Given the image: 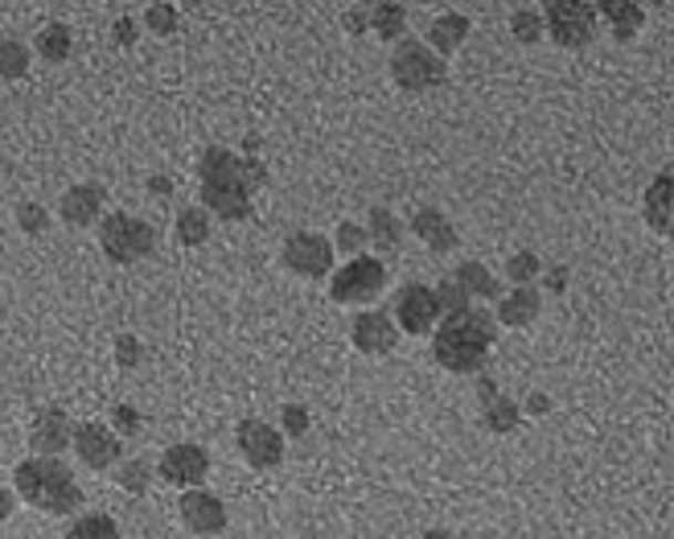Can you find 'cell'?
Instances as JSON below:
<instances>
[{"label": "cell", "mask_w": 674, "mask_h": 539, "mask_svg": "<svg viewBox=\"0 0 674 539\" xmlns=\"http://www.w3.org/2000/svg\"><path fill=\"white\" fill-rule=\"evenodd\" d=\"M502 277L515 284V289H531L535 280L543 277V263H539V256L535 251H515L510 260H506Z\"/></svg>", "instance_id": "4dcf8cb0"}, {"label": "cell", "mask_w": 674, "mask_h": 539, "mask_svg": "<svg viewBox=\"0 0 674 539\" xmlns=\"http://www.w3.org/2000/svg\"><path fill=\"white\" fill-rule=\"evenodd\" d=\"M432 292H436V301H440V313H457V309H469V305H474V301H469V292L460 289V284H457L453 277H445Z\"/></svg>", "instance_id": "d590c367"}, {"label": "cell", "mask_w": 674, "mask_h": 539, "mask_svg": "<svg viewBox=\"0 0 674 539\" xmlns=\"http://www.w3.org/2000/svg\"><path fill=\"white\" fill-rule=\"evenodd\" d=\"M481 424H486L494 437H506V433H515L518 424H522V404H515L510 395H489L486 404H481Z\"/></svg>", "instance_id": "cb8c5ba5"}, {"label": "cell", "mask_w": 674, "mask_h": 539, "mask_svg": "<svg viewBox=\"0 0 674 539\" xmlns=\"http://www.w3.org/2000/svg\"><path fill=\"white\" fill-rule=\"evenodd\" d=\"M642 210H646L650 231L671 235V169H662V174L654 177V182H650Z\"/></svg>", "instance_id": "7402d4cb"}, {"label": "cell", "mask_w": 674, "mask_h": 539, "mask_svg": "<svg viewBox=\"0 0 674 539\" xmlns=\"http://www.w3.org/2000/svg\"><path fill=\"white\" fill-rule=\"evenodd\" d=\"M387 289V263L374 256H354L330 272V297L338 305H371Z\"/></svg>", "instance_id": "5b68a950"}, {"label": "cell", "mask_w": 674, "mask_h": 539, "mask_svg": "<svg viewBox=\"0 0 674 539\" xmlns=\"http://www.w3.org/2000/svg\"><path fill=\"white\" fill-rule=\"evenodd\" d=\"M71 449L86 469H100V474H103V469L120 466V457H124V440L112 433V424L83 421V424H74Z\"/></svg>", "instance_id": "7c38bea8"}, {"label": "cell", "mask_w": 674, "mask_h": 539, "mask_svg": "<svg viewBox=\"0 0 674 539\" xmlns=\"http://www.w3.org/2000/svg\"><path fill=\"white\" fill-rule=\"evenodd\" d=\"M235 449H239V457H243L247 466L263 474V469L284 466L288 440L276 424L259 421V416H247V421H239V428H235Z\"/></svg>", "instance_id": "ba28073f"}, {"label": "cell", "mask_w": 674, "mask_h": 539, "mask_svg": "<svg viewBox=\"0 0 674 539\" xmlns=\"http://www.w3.org/2000/svg\"><path fill=\"white\" fill-rule=\"evenodd\" d=\"M13 490L17 498H25L29 507L45 510V515H74L83 507L79 481L58 457H25L13 469Z\"/></svg>", "instance_id": "3957f363"}, {"label": "cell", "mask_w": 674, "mask_h": 539, "mask_svg": "<svg viewBox=\"0 0 674 539\" xmlns=\"http://www.w3.org/2000/svg\"><path fill=\"white\" fill-rule=\"evenodd\" d=\"M445 318L440 313V301H436V292L428 289V284H403L400 292H395V301H391V321H395V330H403V334L412 338H424L436 330V321Z\"/></svg>", "instance_id": "9c48e42d"}, {"label": "cell", "mask_w": 674, "mask_h": 539, "mask_svg": "<svg viewBox=\"0 0 674 539\" xmlns=\"http://www.w3.org/2000/svg\"><path fill=\"white\" fill-rule=\"evenodd\" d=\"M74 440V421L62 408H42L33 416V428H29V449L33 457H58L66 453Z\"/></svg>", "instance_id": "2e32d148"}, {"label": "cell", "mask_w": 674, "mask_h": 539, "mask_svg": "<svg viewBox=\"0 0 674 539\" xmlns=\"http://www.w3.org/2000/svg\"><path fill=\"white\" fill-rule=\"evenodd\" d=\"M173 235H177L182 248H201V243L210 239V215H206L198 203L182 206V210H177V222H173Z\"/></svg>", "instance_id": "d4e9b609"}, {"label": "cell", "mask_w": 674, "mask_h": 539, "mask_svg": "<svg viewBox=\"0 0 674 539\" xmlns=\"http://www.w3.org/2000/svg\"><path fill=\"white\" fill-rule=\"evenodd\" d=\"M342 25H345V33H354V38H359V33H366V30H371V9L350 4V9H345V17H342Z\"/></svg>", "instance_id": "f35d334b"}, {"label": "cell", "mask_w": 674, "mask_h": 539, "mask_svg": "<svg viewBox=\"0 0 674 539\" xmlns=\"http://www.w3.org/2000/svg\"><path fill=\"white\" fill-rule=\"evenodd\" d=\"M412 231H416L419 243L428 251H436V256H448V251L457 248V227H453L445 210H436V206H419L416 219H412Z\"/></svg>", "instance_id": "ac0fdd59"}, {"label": "cell", "mask_w": 674, "mask_h": 539, "mask_svg": "<svg viewBox=\"0 0 674 539\" xmlns=\"http://www.w3.org/2000/svg\"><path fill=\"white\" fill-rule=\"evenodd\" d=\"M333 243L317 231H292L284 239V268L304 280H321L333 272Z\"/></svg>", "instance_id": "8fae6325"}, {"label": "cell", "mask_w": 674, "mask_h": 539, "mask_svg": "<svg viewBox=\"0 0 674 539\" xmlns=\"http://www.w3.org/2000/svg\"><path fill=\"white\" fill-rule=\"evenodd\" d=\"M112 38H115V45H132V42H136V25H132V17H120V21H115Z\"/></svg>", "instance_id": "ab89813d"}, {"label": "cell", "mask_w": 674, "mask_h": 539, "mask_svg": "<svg viewBox=\"0 0 674 539\" xmlns=\"http://www.w3.org/2000/svg\"><path fill=\"white\" fill-rule=\"evenodd\" d=\"M71 45H74L71 30H66L62 21H50V25H42L38 38H33V54L45 62H66L71 59Z\"/></svg>", "instance_id": "484cf974"}, {"label": "cell", "mask_w": 674, "mask_h": 539, "mask_svg": "<svg viewBox=\"0 0 674 539\" xmlns=\"http://www.w3.org/2000/svg\"><path fill=\"white\" fill-rule=\"evenodd\" d=\"M29 62H33V54H29L25 42H17V38H4V42H0V79H4V83L25 79Z\"/></svg>", "instance_id": "f546056e"}, {"label": "cell", "mask_w": 674, "mask_h": 539, "mask_svg": "<svg viewBox=\"0 0 674 539\" xmlns=\"http://www.w3.org/2000/svg\"><path fill=\"white\" fill-rule=\"evenodd\" d=\"M350 342H354V350L379 359V354H391V350H395L400 330H395L391 313H383V309H362L359 318L350 321Z\"/></svg>", "instance_id": "9a60e30c"}, {"label": "cell", "mask_w": 674, "mask_h": 539, "mask_svg": "<svg viewBox=\"0 0 674 539\" xmlns=\"http://www.w3.org/2000/svg\"><path fill=\"white\" fill-rule=\"evenodd\" d=\"M177 21H182L177 4H148V9H144V25L157 33V38H169V33H177Z\"/></svg>", "instance_id": "836d02e7"}, {"label": "cell", "mask_w": 674, "mask_h": 539, "mask_svg": "<svg viewBox=\"0 0 674 539\" xmlns=\"http://www.w3.org/2000/svg\"><path fill=\"white\" fill-rule=\"evenodd\" d=\"M547 289H551V292L568 289V268H551V272H547Z\"/></svg>", "instance_id": "f6af8a7d"}, {"label": "cell", "mask_w": 674, "mask_h": 539, "mask_svg": "<svg viewBox=\"0 0 674 539\" xmlns=\"http://www.w3.org/2000/svg\"><path fill=\"white\" fill-rule=\"evenodd\" d=\"M371 30L383 38V42H403V30H407V9L403 4H374L371 9Z\"/></svg>", "instance_id": "83f0119b"}, {"label": "cell", "mask_w": 674, "mask_h": 539, "mask_svg": "<svg viewBox=\"0 0 674 539\" xmlns=\"http://www.w3.org/2000/svg\"><path fill=\"white\" fill-rule=\"evenodd\" d=\"M100 248L112 263L132 268V263H141L144 256H153V248H157V231H153V222H144L141 215L107 210L100 219Z\"/></svg>", "instance_id": "277c9868"}, {"label": "cell", "mask_w": 674, "mask_h": 539, "mask_svg": "<svg viewBox=\"0 0 674 539\" xmlns=\"http://www.w3.org/2000/svg\"><path fill=\"white\" fill-rule=\"evenodd\" d=\"M17 227H21V235H45L50 231V210L42 203H21L17 206Z\"/></svg>", "instance_id": "e575fe53"}, {"label": "cell", "mask_w": 674, "mask_h": 539, "mask_svg": "<svg viewBox=\"0 0 674 539\" xmlns=\"http://www.w3.org/2000/svg\"><path fill=\"white\" fill-rule=\"evenodd\" d=\"M391 79L400 91H432L448 79V66L416 38H403L391 50Z\"/></svg>", "instance_id": "8992f818"}, {"label": "cell", "mask_w": 674, "mask_h": 539, "mask_svg": "<svg viewBox=\"0 0 674 539\" xmlns=\"http://www.w3.org/2000/svg\"><path fill=\"white\" fill-rule=\"evenodd\" d=\"M469 33H474V21L465 13H440L432 17L428 25V50L436 54V59L445 62L448 54H457L460 45L469 42Z\"/></svg>", "instance_id": "d6986e66"}, {"label": "cell", "mask_w": 674, "mask_h": 539, "mask_svg": "<svg viewBox=\"0 0 674 539\" xmlns=\"http://www.w3.org/2000/svg\"><path fill=\"white\" fill-rule=\"evenodd\" d=\"M419 539H453V536H448V531H440V527H432V531H424Z\"/></svg>", "instance_id": "bcb514c9"}, {"label": "cell", "mask_w": 674, "mask_h": 539, "mask_svg": "<svg viewBox=\"0 0 674 539\" xmlns=\"http://www.w3.org/2000/svg\"><path fill=\"white\" fill-rule=\"evenodd\" d=\"M333 251H345V256H350V260H354V256H362V248H366V227H362V222H338V231H333Z\"/></svg>", "instance_id": "d6a6232c"}, {"label": "cell", "mask_w": 674, "mask_h": 539, "mask_svg": "<svg viewBox=\"0 0 674 539\" xmlns=\"http://www.w3.org/2000/svg\"><path fill=\"white\" fill-rule=\"evenodd\" d=\"M597 17H604L609 25H613V38L618 42H630L642 33L646 25V9L642 4H621V0H609V4H597Z\"/></svg>", "instance_id": "603a6c76"}, {"label": "cell", "mask_w": 674, "mask_h": 539, "mask_svg": "<svg viewBox=\"0 0 674 539\" xmlns=\"http://www.w3.org/2000/svg\"><path fill=\"white\" fill-rule=\"evenodd\" d=\"M141 363V338L132 334H120L115 338V366H124V371H132V366Z\"/></svg>", "instance_id": "74e56055"}, {"label": "cell", "mask_w": 674, "mask_h": 539, "mask_svg": "<svg viewBox=\"0 0 674 539\" xmlns=\"http://www.w3.org/2000/svg\"><path fill=\"white\" fill-rule=\"evenodd\" d=\"M597 4H580V0H556L543 9V33L563 50H580L597 38Z\"/></svg>", "instance_id": "52a82bcc"}, {"label": "cell", "mask_w": 674, "mask_h": 539, "mask_svg": "<svg viewBox=\"0 0 674 539\" xmlns=\"http://www.w3.org/2000/svg\"><path fill=\"white\" fill-rule=\"evenodd\" d=\"M268 165L259 157H235L230 148L210 145L198 157V206L227 222L251 219V198L263 190Z\"/></svg>", "instance_id": "6da1fadb"}, {"label": "cell", "mask_w": 674, "mask_h": 539, "mask_svg": "<svg viewBox=\"0 0 674 539\" xmlns=\"http://www.w3.org/2000/svg\"><path fill=\"white\" fill-rule=\"evenodd\" d=\"M177 510H182V524H186V531H194V536H222L227 531V507H222V498L210 495V490H182V502H177Z\"/></svg>", "instance_id": "5bb4252c"}, {"label": "cell", "mask_w": 674, "mask_h": 539, "mask_svg": "<svg viewBox=\"0 0 674 539\" xmlns=\"http://www.w3.org/2000/svg\"><path fill=\"white\" fill-rule=\"evenodd\" d=\"M448 277L457 280L460 289L469 292V301H498L502 297V280L489 272L481 260H465L460 268H453Z\"/></svg>", "instance_id": "ffe728a7"}, {"label": "cell", "mask_w": 674, "mask_h": 539, "mask_svg": "<svg viewBox=\"0 0 674 539\" xmlns=\"http://www.w3.org/2000/svg\"><path fill=\"white\" fill-rule=\"evenodd\" d=\"M148 194H153V198H169V194H173V182H169V177L153 174V177H148Z\"/></svg>", "instance_id": "ee69618b"}, {"label": "cell", "mask_w": 674, "mask_h": 539, "mask_svg": "<svg viewBox=\"0 0 674 539\" xmlns=\"http://www.w3.org/2000/svg\"><path fill=\"white\" fill-rule=\"evenodd\" d=\"M62 539H120V527H115L112 515L91 510V515H79V519L66 527V536Z\"/></svg>", "instance_id": "f1b7e54d"}, {"label": "cell", "mask_w": 674, "mask_h": 539, "mask_svg": "<svg viewBox=\"0 0 674 539\" xmlns=\"http://www.w3.org/2000/svg\"><path fill=\"white\" fill-rule=\"evenodd\" d=\"M366 243H374L383 256H400L403 222L391 215L387 206H371V215H366Z\"/></svg>", "instance_id": "44dd1931"}, {"label": "cell", "mask_w": 674, "mask_h": 539, "mask_svg": "<svg viewBox=\"0 0 674 539\" xmlns=\"http://www.w3.org/2000/svg\"><path fill=\"white\" fill-rule=\"evenodd\" d=\"M13 510H17V490L13 486H0V524L13 519Z\"/></svg>", "instance_id": "60d3db41"}, {"label": "cell", "mask_w": 674, "mask_h": 539, "mask_svg": "<svg viewBox=\"0 0 674 539\" xmlns=\"http://www.w3.org/2000/svg\"><path fill=\"white\" fill-rule=\"evenodd\" d=\"M157 478L165 486H177V490H198L201 481L210 478V453L194 445V440H177V445L160 453Z\"/></svg>", "instance_id": "30bf717a"}, {"label": "cell", "mask_w": 674, "mask_h": 539, "mask_svg": "<svg viewBox=\"0 0 674 539\" xmlns=\"http://www.w3.org/2000/svg\"><path fill=\"white\" fill-rule=\"evenodd\" d=\"M498 342V325L489 309H457L445 313L432 330V359L448 375H477L486 366L489 350Z\"/></svg>", "instance_id": "7a4b0ae2"}, {"label": "cell", "mask_w": 674, "mask_h": 539, "mask_svg": "<svg viewBox=\"0 0 674 539\" xmlns=\"http://www.w3.org/2000/svg\"><path fill=\"white\" fill-rule=\"evenodd\" d=\"M153 478H157V474H153V466H148L144 457H132V462H120V466H115V486L132 498H141L144 490L153 486Z\"/></svg>", "instance_id": "4316f807"}, {"label": "cell", "mask_w": 674, "mask_h": 539, "mask_svg": "<svg viewBox=\"0 0 674 539\" xmlns=\"http://www.w3.org/2000/svg\"><path fill=\"white\" fill-rule=\"evenodd\" d=\"M284 428H288V433H304V428H309V416H304V408H284Z\"/></svg>", "instance_id": "b9f144b4"}, {"label": "cell", "mask_w": 674, "mask_h": 539, "mask_svg": "<svg viewBox=\"0 0 674 539\" xmlns=\"http://www.w3.org/2000/svg\"><path fill=\"white\" fill-rule=\"evenodd\" d=\"M547 412H551V400L543 392L527 395V416H547Z\"/></svg>", "instance_id": "7bdbcfd3"}, {"label": "cell", "mask_w": 674, "mask_h": 539, "mask_svg": "<svg viewBox=\"0 0 674 539\" xmlns=\"http://www.w3.org/2000/svg\"><path fill=\"white\" fill-rule=\"evenodd\" d=\"M112 433H115L120 440H124V437H136V433H141V412L128 408V404H120V408L112 412Z\"/></svg>", "instance_id": "8d00e7d4"}, {"label": "cell", "mask_w": 674, "mask_h": 539, "mask_svg": "<svg viewBox=\"0 0 674 539\" xmlns=\"http://www.w3.org/2000/svg\"><path fill=\"white\" fill-rule=\"evenodd\" d=\"M510 33H515L518 45H539L547 38L543 13H539V9H515V13H510Z\"/></svg>", "instance_id": "1f68e13d"}, {"label": "cell", "mask_w": 674, "mask_h": 539, "mask_svg": "<svg viewBox=\"0 0 674 539\" xmlns=\"http://www.w3.org/2000/svg\"><path fill=\"white\" fill-rule=\"evenodd\" d=\"M539 313H543V297L531 289H510L498 297V309H494V321L498 325H506V330H527L531 321H539Z\"/></svg>", "instance_id": "e0dca14e"}, {"label": "cell", "mask_w": 674, "mask_h": 539, "mask_svg": "<svg viewBox=\"0 0 674 539\" xmlns=\"http://www.w3.org/2000/svg\"><path fill=\"white\" fill-rule=\"evenodd\" d=\"M103 215H107V190L100 182H74L58 198V219L66 227H100Z\"/></svg>", "instance_id": "4fadbf2b"}]
</instances>
